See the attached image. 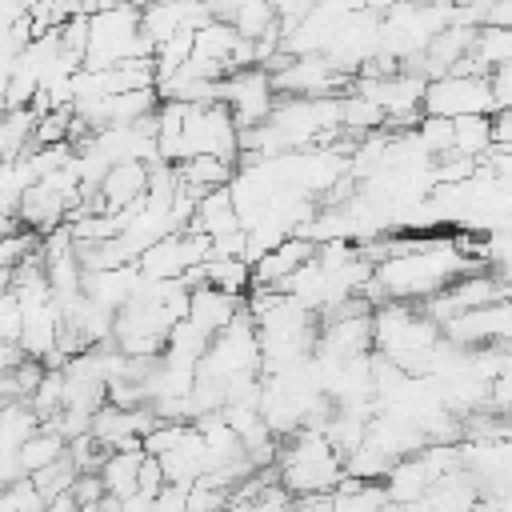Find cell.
I'll return each instance as SVG.
<instances>
[{
    "instance_id": "obj_7",
    "label": "cell",
    "mask_w": 512,
    "mask_h": 512,
    "mask_svg": "<svg viewBox=\"0 0 512 512\" xmlns=\"http://www.w3.org/2000/svg\"><path fill=\"white\" fill-rule=\"evenodd\" d=\"M60 456H68V440L52 424H40V432L20 448V464H24L28 476L40 472V468H48V464H56Z\"/></svg>"
},
{
    "instance_id": "obj_2",
    "label": "cell",
    "mask_w": 512,
    "mask_h": 512,
    "mask_svg": "<svg viewBox=\"0 0 512 512\" xmlns=\"http://www.w3.org/2000/svg\"><path fill=\"white\" fill-rule=\"evenodd\" d=\"M148 44L140 36V12L132 8H100L96 16H88V52H84V68L88 72H104V68H120L128 60H144Z\"/></svg>"
},
{
    "instance_id": "obj_8",
    "label": "cell",
    "mask_w": 512,
    "mask_h": 512,
    "mask_svg": "<svg viewBox=\"0 0 512 512\" xmlns=\"http://www.w3.org/2000/svg\"><path fill=\"white\" fill-rule=\"evenodd\" d=\"M488 84H492V100H496V112H508L512 108V64H500L488 72Z\"/></svg>"
},
{
    "instance_id": "obj_3",
    "label": "cell",
    "mask_w": 512,
    "mask_h": 512,
    "mask_svg": "<svg viewBox=\"0 0 512 512\" xmlns=\"http://www.w3.org/2000/svg\"><path fill=\"white\" fill-rule=\"evenodd\" d=\"M424 116L440 120H464V116H496L492 84L484 72H448L440 80H428L424 88Z\"/></svg>"
},
{
    "instance_id": "obj_4",
    "label": "cell",
    "mask_w": 512,
    "mask_h": 512,
    "mask_svg": "<svg viewBox=\"0 0 512 512\" xmlns=\"http://www.w3.org/2000/svg\"><path fill=\"white\" fill-rule=\"evenodd\" d=\"M100 200L108 212H136L148 200V164H116L100 180Z\"/></svg>"
},
{
    "instance_id": "obj_1",
    "label": "cell",
    "mask_w": 512,
    "mask_h": 512,
    "mask_svg": "<svg viewBox=\"0 0 512 512\" xmlns=\"http://www.w3.org/2000/svg\"><path fill=\"white\" fill-rule=\"evenodd\" d=\"M280 484L284 492H296L300 500L308 496H332L340 488L344 460L336 456V448L328 444L324 432H296V440L280 452Z\"/></svg>"
},
{
    "instance_id": "obj_5",
    "label": "cell",
    "mask_w": 512,
    "mask_h": 512,
    "mask_svg": "<svg viewBox=\"0 0 512 512\" xmlns=\"http://www.w3.org/2000/svg\"><path fill=\"white\" fill-rule=\"evenodd\" d=\"M144 460H148V452L144 448H132V452H112L108 460H104V468H100V480H104V492L112 496V500H128V496H136V484H140V468H144Z\"/></svg>"
},
{
    "instance_id": "obj_6",
    "label": "cell",
    "mask_w": 512,
    "mask_h": 512,
    "mask_svg": "<svg viewBox=\"0 0 512 512\" xmlns=\"http://www.w3.org/2000/svg\"><path fill=\"white\" fill-rule=\"evenodd\" d=\"M204 272V288H216L224 296H240L252 284V264L240 256H212L208 264H200Z\"/></svg>"
}]
</instances>
